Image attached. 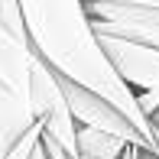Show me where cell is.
<instances>
[{
	"label": "cell",
	"instance_id": "3957f363",
	"mask_svg": "<svg viewBox=\"0 0 159 159\" xmlns=\"http://www.w3.org/2000/svg\"><path fill=\"white\" fill-rule=\"evenodd\" d=\"M33 111L42 124V133L59 140L71 156H78V120L71 114L68 94L62 88V75L52 68L39 52L33 59Z\"/></svg>",
	"mask_w": 159,
	"mask_h": 159
},
{
	"label": "cell",
	"instance_id": "6da1fadb",
	"mask_svg": "<svg viewBox=\"0 0 159 159\" xmlns=\"http://www.w3.org/2000/svg\"><path fill=\"white\" fill-rule=\"evenodd\" d=\"M33 49L59 75L98 91L133 120V127L149 140L159 156V127L143 114L136 88L120 75L94 30L88 0H20Z\"/></svg>",
	"mask_w": 159,
	"mask_h": 159
},
{
	"label": "cell",
	"instance_id": "8fae6325",
	"mask_svg": "<svg viewBox=\"0 0 159 159\" xmlns=\"http://www.w3.org/2000/svg\"><path fill=\"white\" fill-rule=\"evenodd\" d=\"M140 149H143V146H130V149H127V156H124V159H136V153H140Z\"/></svg>",
	"mask_w": 159,
	"mask_h": 159
},
{
	"label": "cell",
	"instance_id": "52a82bcc",
	"mask_svg": "<svg viewBox=\"0 0 159 159\" xmlns=\"http://www.w3.org/2000/svg\"><path fill=\"white\" fill-rule=\"evenodd\" d=\"M39 140H42V124L36 120L33 130H30V133H26V136H23V140H20V143H16V146H13L3 159H33V149L39 146Z\"/></svg>",
	"mask_w": 159,
	"mask_h": 159
},
{
	"label": "cell",
	"instance_id": "277c9868",
	"mask_svg": "<svg viewBox=\"0 0 159 159\" xmlns=\"http://www.w3.org/2000/svg\"><path fill=\"white\" fill-rule=\"evenodd\" d=\"M62 88H65V94H68L71 114H75L78 124L107 130V133H114V136H120V140H127V143H133V146H143V149H149V153H153L149 140L133 127V120H130L117 104H111V101L101 98L98 91L84 88V84L71 81V78H65V75H62Z\"/></svg>",
	"mask_w": 159,
	"mask_h": 159
},
{
	"label": "cell",
	"instance_id": "9c48e42d",
	"mask_svg": "<svg viewBox=\"0 0 159 159\" xmlns=\"http://www.w3.org/2000/svg\"><path fill=\"white\" fill-rule=\"evenodd\" d=\"M136 98H140L143 114H146V117L153 120V114L159 111V91H136Z\"/></svg>",
	"mask_w": 159,
	"mask_h": 159
},
{
	"label": "cell",
	"instance_id": "7c38bea8",
	"mask_svg": "<svg viewBox=\"0 0 159 159\" xmlns=\"http://www.w3.org/2000/svg\"><path fill=\"white\" fill-rule=\"evenodd\" d=\"M153 124H156V127H159V111H156V114H153Z\"/></svg>",
	"mask_w": 159,
	"mask_h": 159
},
{
	"label": "cell",
	"instance_id": "ba28073f",
	"mask_svg": "<svg viewBox=\"0 0 159 159\" xmlns=\"http://www.w3.org/2000/svg\"><path fill=\"white\" fill-rule=\"evenodd\" d=\"M39 143H42V149H46V156H49V159H75V156H71L59 140H52V136H46V133H42V140H39Z\"/></svg>",
	"mask_w": 159,
	"mask_h": 159
},
{
	"label": "cell",
	"instance_id": "8992f818",
	"mask_svg": "<svg viewBox=\"0 0 159 159\" xmlns=\"http://www.w3.org/2000/svg\"><path fill=\"white\" fill-rule=\"evenodd\" d=\"M133 143L98 127H78V156L75 159H124Z\"/></svg>",
	"mask_w": 159,
	"mask_h": 159
},
{
	"label": "cell",
	"instance_id": "5b68a950",
	"mask_svg": "<svg viewBox=\"0 0 159 159\" xmlns=\"http://www.w3.org/2000/svg\"><path fill=\"white\" fill-rule=\"evenodd\" d=\"M101 42L120 68V75L136 91H159V49L120 39V36H101Z\"/></svg>",
	"mask_w": 159,
	"mask_h": 159
},
{
	"label": "cell",
	"instance_id": "30bf717a",
	"mask_svg": "<svg viewBox=\"0 0 159 159\" xmlns=\"http://www.w3.org/2000/svg\"><path fill=\"white\" fill-rule=\"evenodd\" d=\"M33 159H49V156H46V149H42V143L33 149Z\"/></svg>",
	"mask_w": 159,
	"mask_h": 159
},
{
	"label": "cell",
	"instance_id": "7a4b0ae2",
	"mask_svg": "<svg viewBox=\"0 0 159 159\" xmlns=\"http://www.w3.org/2000/svg\"><path fill=\"white\" fill-rule=\"evenodd\" d=\"M33 59L36 49L26 36L0 20V159L33 130Z\"/></svg>",
	"mask_w": 159,
	"mask_h": 159
}]
</instances>
